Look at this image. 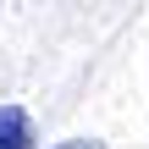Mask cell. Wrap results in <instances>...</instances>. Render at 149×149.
Returning a JSON list of instances; mask_svg holds the SVG:
<instances>
[{
  "label": "cell",
  "instance_id": "7a4b0ae2",
  "mask_svg": "<svg viewBox=\"0 0 149 149\" xmlns=\"http://www.w3.org/2000/svg\"><path fill=\"white\" fill-rule=\"evenodd\" d=\"M55 149H105L100 138H66V144H55Z\"/></svg>",
  "mask_w": 149,
  "mask_h": 149
},
{
  "label": "cell",
  "instance_id": "6da1fadb",
  "mask_svg": "<svg viewBox=\"0 0 149 149\" xmlns=\"http://www.w3.org/2000/svg\"><path fill=\"white\" fill-rule=\"evenodd\" d=\"M0 149H33V122L22 105H0Z\"/></svg>",
  "mask_w": 149,
  "mask_h": 149
}]
</instances>
